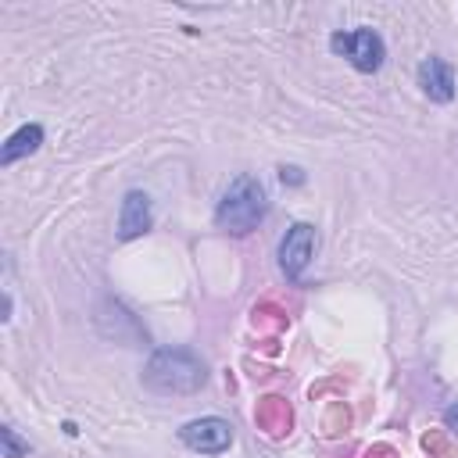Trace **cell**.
I'll list each match as a JSON object with an SVG mask.
<instances>
[{
  "label": "cell",
  "mask_w": 458,
  "mask_h": 458,
  "mask_svg": "<svg viewBox=\"0 0 458 458\" xmlns=\"http://www.w3.org/2000/svg\"><path fill=\"white\" fill-rule=\"evenodd\" d=\"M140 379L150 394L186 397V394H197L208 383V361L186 344H165V347L150 351V358L143 361Z\"/></svg>",
  "instance_id": "1"
},
{
  "label": "cell",
  "mask_w": 458,
  "mask_h": 458,
  "mask_svg": "<svg viewBox=\"0 0 458 458\" xmlns=\"http://www.w3.org/2000/svg\"><path fill=\"white\" fill-rule=\"evenodd\" d=\"M268 193H265V182L250 172H240L218 197L215 204V229L218 233H229V236H250L265 218H268Z\"/></svg>",
  "instance_id": "2"
},
{
  "label": "cell",
  "mask_w": 458,
  "mask_h": 458,
  "mask_svg": "<svg viewBox=\"0 0 458 458\" xmlns=\"http://www.w3.org/2000/svg\"><path fill=\"white\" fill-rule=\"evenodd\" d=\"M329 50L344 57L354 72L376 75L386 64V43L372 25H354V29H336L329 36Z\"/></svg>",
  "instance_id": "3"
},
{
  "label": "cell",
  "mask_w": 458,
  "mask_h": 458,
  "mask_svg": "<svg viewBox=\"0 0 458 458\" xmlns=\"http://www.w3.org/2000/svg\"><path fill=\"white\" fill-rule=\"evenodd\" d=\"M315 247H318V233H315V225H311V222H293V225L283 233L279 250H276L279 272H283L290 283H304V268L311 265Z\"/></svg>",
  "instance_id": "4"
},
{
  "label": "cell",
  "mask_w": 458,
  "mask_h": 458,
  "mask_svg": "<svg viewBox=\"0 0 458 458\" xmlns=\"http://www.w3.org/2000/svg\"><path fill=\"white\" fill-rule=\"evenodd\" d=\"M93 322H97V333L104 340H114V344H125V347H143L147 344V329L143 322L114 297H104L93 311Z\"/></svg>",
  "instance_id": "5"
},
{
  "label": "cell",
  "mask_w": 458,
  "mask_h": 458,
  "mask_svg": "<svg viewBox=\"0 0 458 458\" xmlns=\"http://www.w3.org/2000/svg\"><path fill=\"white\" fill-rule=\"evenodd\" d=\"M179 440L197 454H222L233 447V426L222 415H200L179 426Z\"/></svg>",
  "instance_id": "6"
},
{
  "label": "cell",
  "mask_w": 458,
  "mask_h": 458,
  "mask_svg": "<svg viewBox=\"0 0 458 458\" xmlns=\"http://www.w3.org/2000/svg\"><path fill=\"white\" fill-rule=\"evenodd\" d=\"M150 229H154V200H150V193H143V190H125L122 208H118L114 236H118L122 243H129V240L147 236Z\"/></svg>",
  "instance_id": "7"
},
{
  "label": "cell",
  "mask_w": 458,
  "mask_h": 458,
  "mask_svg": "<svg viewBox=\"0 0 458 458\" xmlns=\"http://www.w3.org/2000/svg\"><path fill=\"white\" fill-rule=\"evenodd\" d=\"M415 82H419L422 97H429L433 104H451L454 93H458L454 68H451L444 57H437V54H429V57L419 61V68H415Z\"/></svg>",
  "instance_id": "8"
},
{
  "label": "cell",
  "mask_w": 458,
  "mask_h": 458,
  "mask_svg": "<svg viewBox=\"0 0 458 458\" xmlns=\"http://www.w3.org/2000/svg\"><path fill=\"white\" fill-rule=\"evenodd\" d=\"M43 140H47V132H43V125H39V122H25V125H18V129L4 140V147H0V165H4V168H11L14 161H21V157L36 154V150L43 147Z\"/></svg>",
  "instance_id": "9"
},
{
  "label": "cell",
  "mask_w": 458,
  "mask_h": 458,
  "mask_svg": "<svg viewBox=\"0 0 458 458\" xmlns=\"http://www.w3.org/2000/svg\"><path fill=\"white\" fill-rule=\"evenodd\" d=\"M261 422L268 426V433L286 429V426H290V411H286V404H279V397H268V401H265V411H261Z\"/></svg>",
  "instance_id": "10"
},
{
  "label": "cell",
  "mask_w": 458,
  "mask_h": 458,
  "mask_svg": "<svg viewBox=\"0 0 458 458\" xmlns=\"http://www.w3.org/2000/svg\"><path fill=\"white\" fill-rule=\"evenodd\" d=\"M0 444H4V458H25L29 454V440H21L14 426H0Z\"/></svg>",
  "instance_id": "11"
},
{
  "label": "cell",
  "mask_w": 458,
  "mask_h": 458,
  "mask_svg": "<svg viewBox=\"0 0 458 458\" xmlns=\"http://www.w3.org/2000/svg\"><path fill=\"white\" fill-rule=\"evenodd\" d=\"M279 182L283 186H304V172L297 165H279Z\"/></svg>",
  "instance_id": "12"
},
{
  "label": "cell",
  "mask_w": 458,
  "mask_h": 458,
  "mask_svg": "<svg viewBox=\"0 0 458 458\" xmlns=\"http://www.w3.org/2000/svg\"><path fill=\"white\" fill-rule=\"evenodd\" d=\"M444 426H447V429H454V433H458V401H454V404H447V408H444Z\"/></svg>",
  "instance_id": "13"
}]
</instances>
